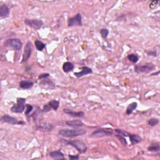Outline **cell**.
I'll return each instance as SVG.
<instances>
[{
    "mask_svg": "<svg viewBox=\"0 0 160 160\" xmlns=\"http://www.w3.org/2000/svg\"><path fill=\"white\" fill-rule=\"evenodd\" d=\"M59 135L66 138H74L83 136L86 133V131L83 129H63L58 132Z\"/></svg>",
    "mask_w": 160,
    "mask_h": 160,
    "instance_id": "cell-1",
    "label": "cell"
},
{
    "mask_svg": "<svg viewBox=\"0 0 160 160\" xmlns=\"http://www.w3.org/2000/svg\"><path fill=\"white\" fill-rule=\"evenodd\" d=\"M63 143L68 144V145H70L72 146H73L77 149V150H78L79 153H85L87 150V146L86 145V144L80 139L71 140V141H65V140H63Z\"/></svg>",
    "mask_w": 160,
    "mask_h": 160,
    "instance_id": "cell-2",
    "label": "cell"
},
{
    "mask_svg": "<svg viewBox=\"0 0 160 160\" xmlns=\"http://www.w3.org/2000/svg\"><path fill=\"white\" fill-rule=\"evenodd\" d=\"M156 69L154 64L152 63H146L144 65H136L134 67V71L138 74L139 73H148L150 71Z\"/></svg>",
    "mask_w": 160,
    "mask_h": 160,
    "instance_id": "cell-3",
    "label": "cell"
},
{
    "mask_svg": "<svg viewBox=\"0 0 160 160\" xmlns=\"http://www.w3.org/2000/svg\"><path fill=\"white\" fill-rule=\"evenodd\" d=\"M113 134V130L111 128H99L93 131L90 137L91 138H102L105 137H109Z\"/></svg>",
    "mask_w": 160,
    "mask_h": 160,
    "instance_id": "cell-4",
    "label": "cell"
},
{
    "mask_svg": "<svg viewBox=\"0 0 160 160\" xmlns=\"http://www.w3.org/2000/svg\"><path fill=\"white\" fill-rule=\"evenodd\" d=\"M26 99L23 98H18L17 99V104L11 107V110L15 113H21L25 109Z\"/></svg>",
    "mask_w": 160,
    "mask_h": 160,
    "instance_id": "cell-5",
    "label": "cell"
},
{
    "mask_svg": "<svg viewBox=\"0 0 160 160\" xmlns=\"http://www.w3.org/2000/svg\"><path fill=\"white\" fill-rule=\"evenodd\" d=\"M5 45L6 46L12 47L13 49L17 51L21 50L23 47V43L21 39L18 38H11L6 41Z\"/></svg>",
    "mask_w": 160,
    "mask_h": 160,
    "instance_id": "cell-6",
    "label": "cell"
},
{
    "mask_svg": "<svg viewBox=\"0 0 160 160\" xmlns=\"http://www.w3.org/2000/svg\"><path fill=\"white\" fill-rule=\"evenodd\" d=\"M1 121L2 123H6L10 124V125H25V123L23 121H19L17 118H15L13 117L8 114H5L1 118Z\"/></svg>",
    "mask_w": 160,
    "mask_h": 160,
    "instance_id": "cell-7",
    "label": "cell"
},
{
    "mask_svg": "<svg viewBox=\"0 0 160 160\" xmlns=\"http://www.w3.org/2000/svg\"><path fill=\"white\" fill-rule=\"evenodd\" d=\"M25 23L26 25L36 30L41 29L43 26V22L42 20L39 19H28L25 20Z\"/></svg>",
    "mask_w": 160,
    "mask_h": 160,
    "instance_id": "cell-8",
    "label": "cell"
},
{
    "mask_svg": "<svg viewBox=\"0 0 160 160\" xmlns=\"http://www.w3.org/2000/svg\"><path fill=\"white\" fill-rule=\"evenodd\" d=\"M68 25L69 27L72 26H81L83 25L82 23V17L80 13L76 14L74 17L70 18L68 21Z\"/></svg>",
    "mask_w": 160,
    "mask_h": 160,
    "instance_id": "cell-9",
    "label": "cell"
},
{
    "mask_svg": "<svg viewBox=\"0 0 160 160\" xmlns=\"http://www.w3.org/2000/svg\"><path fill=\"white\" fill-rule=\"evenodd\" d=\"M32 51H33V45L30 41H28L25 46V50H24V53L23 54V59L22 63H25L30 58Z\"/></svg>",
    "mask_w": 160,
    "mask_h": 160,
    "instance_id": "cell-10",
    "label": "cell"
},
{
    "mask_svg": "<svg viewBox=\"0 0 160 160\" xmlns=\"http://www.w3.org/2000/svg\"><path fill=\"white\" fill-rule=\"evenodd\" d=\"M53 128H54L53 125L49 123H41L36 126V129L37 130L45 131V132L51 131L53 130Z\"/></svg>",
    "mask_w": 160,
    "mask_h": 160,
    "instance_id": "cell-11",
    "label": "cell"
},
{
    "mask_svg": "<svg viewBox=\"0 0 160 160\" xmlns=\"http://www.w3.org/2000/svg\"><path fill=\"white\" fill-rule=\"evenodd\" d=\"M93 73V71L89 67L87 66H83L81 68V71L79 72H77V73H74V74L75 77H77V78H80L82 77L83 76L89 74Z\"/></svg>",
    "mask_w": 160,
    "mask_h": 160,
    "instance_id": "cell-12",
    "label": "cell"
},
{
    "mask_svg": "<svg viewBox=\"0 0 160 160\" xmlns=\"http://www.w3.org/2000/svg\"><path fill=\"white\" fill-rule=\"evenodd\" d=\"M63 112L71 116V117H73L82 118V117H84V115H85V113H84V112H83L81 111L75 112V111H72L71 110L66 109V108L63 110Z\"/></svg>",
    "mask_w": 160,
    "mask_h": 160,
    "instance_id": "cell-13",
    "label": "cell"
},
{
    "mask_svg": "<svg viewBox=\"0 0 160 160\" xmlns=\"http://www.w3.org/2000/svg\"><path fill=\"white\" fill-rule=\"evenodd\" d=\"M66 125L73 128H78L84 126V123L82 121L79 119H74V120H69L66 122Z\"/></svg>",
    "mask_w": 160,
    "mask_h": 160,
    "instance_id": "cell-14",
    "label": "cell"
},
{
    "mask_svg": "<svg viewBox=\"0 0 160 160\" xmlns=\"http://www.w3.org/2000/svg\"><path fill=\"white\" fill-rule=\"evenodd\" d=\"M50 157L54 159H64L65 156L60 150L51 151L50 153Z\"/></svg>",
    "mask_w": 160,
    "mask_h": 160,
    "instance_id": "cell-15",
    "label": "cell"
},
{
    "mask_svg": "<svg viewBox=\"0 0 160 160\" xmlns=\"http://www.w3.org/2000/svg\"><path fill=\"white\" fill-rule=\"evenodd\" d=\"M34 83L30 80H23L19 83V87L22 89L28 90L33 86Z\"/></svg>",
    "mask_w": 160,
    "mask_h": 160,
    "instance_id": "cell-16",
    "label": "cell"
},
{
    "mask_svg": "<svg viewBox=\"0 0 160 160\" xmlns=\"http://www.w3.org/2000/svg\"><path fill=\"white\" fill-rule=\"evenodd\" d=\"M128 137H130L132 145H134L136 144H138L141 141V138L138 134L130 133Z\"/></svg>",
    "mask_w": 160,
    "mask_h": 160,
    "instance_id": "cell-17",
    "label": "cell"
},
{
    "mask_svg": "<svg viewBox=\"0 0 160 160\" xmlns=\"http://www.w3.org/2000/svg\"><path fill=\"white\" fill-rule=\"evenodd\" d=\"M10 8L7 5H3L0 6V16L1 17H6L10 14Z\"/></svg>",
    "mask_w": 160,
    "mask_h": 160,
    "instance_id": "cell-18",
    "label": "cell"
},
{
    "mask_svg": "<svg viewBox=\"0 0 160 160\" xmlns=\"http://www.w3.org/2000/svg\"><path fill=\"white\" fill-rule=\"evenodd\" d=\"M74 68V66L72 63L67 61L63 64V70L65 73H68V72L72 71Z\"/></svg>",
    "mask_w": 160,
    "mask_h": 160,
    "instance_id": "cell-19",
    "label": "cell"
},
{
    "mask_svg": "<svg viewBox=\"0 0 160 160\" xmlns=\"http://www.w3.org/2000/svg\"><path fill=\"white\" fill-rule=\"evenodd\" d=\"M137 106H138V104L136 102H133V103H131V104H130L127 107L126 111V114H128V115L131 114L134 111V110L137 109Z\"/></svg>",
    "mask_w": 160,
    "mask_h": 160,
    "instance_id": "cell-20",
    "label": "cell"
},
{
    "mask_svg": "<svg viewBox=\"0 0 160 160\" xmlns=\"http://www.w3.org/2000/svg\"><path fill=\"white\" fill-rule=\"evenodd\" d=\"M48 104V105L50 106L51 108L54 110V111L57 110L59 106V102L55 99L51 100V101H50Z\"/></svg>",
    "mask_w": 160,
    "mask_h": 160,
    "instance_id": "cell-21",
    "label": "cell"
},
{
    "mask_svg": "<svg viewBox=\"0 0 160 160\" xmlns=\"http://www.w3.org/2000/svg\"><path fill=\"white\" fill-rule=\"evenodd\" d=\"M160 150V146L159 143H154L152 144L148 147V150L151 152H158Z\"/></svg>",
    "mask_w": 160,
    "mask_h": 160,
    "instance_id": "cell-22",
    "label": "cell"
},
{
    "mask_svg": "<svg viewBox=\"0 0 160 160\" xmlns=\"http://www.w3.org/2000/svg\"><path fill=\"white\" fill-rule=\"evenodd\" d=\"M34 45L36 48H37V49L38 51H43V50H44L45 48L46 47V45L45 44H44L42 41H39V40H36L34 41Z\"/></svg>",
    "mask_w": 160,
    "mask_h": 160,
    "instance_id": "cell-23",
    "label": "cell"
},
{
    "mask_svg": "<svg viewBox=\"0 0 160 160\" xmlns=\"http://www.w3.org/2000/svg\"><path fill=\"white\" fill-rule=\"evenodd\" d=\"M128 59L132 63H137L139 60V57L136 54H130L128 56Z\"/></svg>",
    "mask_w": 160,
    "mask_h": 160,
    "instance_id": "cell-24",
    "label": "cell"
},
{
    "mask_svg": "<svg viewBox=\"0 0 160 160\" xmlns=\"http://www.w3.org/2000/svg\"><path fill=\"white\" fill-rule=\"evenodd\" d=\"M115 132H117V133L120 135V136H122V137H128L130 133H128V132L126 131L125 130H120V129H115L114 130Z\"/></svg>",
    "mask_w": 160,
    "mask_h": 160,
    "instance_id": "cell-25",
    "label": "cell"
},
{
    "mask_svg": "<svg viewBox=\"0 0 160 160\" xmlns=\"http://www.w3.org/2000/svg\"><path fill=\"white\" fill-rule=\"evenodd\" d=\"M159 123V119L157 118H151L148 121V125L151 126H154L157 125Z\"/></svg>",
    "mask_w": 160,
    "mask_h": 160,
    "instance_id": "cell-26",
    "label": "cell"
},
{
    "mask_svg": "<svg viewBox=\"0 0 160 160\" xmlns=\"http://www.w3.org/2000/svg\"><path fill=\"white\" fill-rule=\"evenodd\" d=\"M100 34H101L103 38L105 39L108 37V35L109 34V31L107 29L103 28L101 30H100Z\"/></svg>",
    "mask_w": 160,
    "mask_h": 160,
    "instance_id": "cell-27",
    "label": "cell"
},
{
    "mask_svg": "<svg viewBox=\"0 0 160 160\" xmlns=\"http://www.w3.org/2000/svg\"><path fill=\"white\" fill-rule=\"evenodd\" d=\"M117 137L118 138V139L119 140L120 142H121L124 146H127L128 143H127L126 139H125V137H122V136H120V135H119V134L117 135Z\"/></svg>",
    "mask_w": 160,
    "mask_h": 160,
    "instance_id": "cell-28",
    "label": "cell"
},
{
    "mask_svg": "<svg viewBox=\"0 0 160 160\" xmlns=\"http://www.w3.org/2000/svg\"><path fill=\"white\" fill-rule=\"evenodd\" d=\"M33 110V106H31L30 105H26V110L25 114L28 116L31 113Z\"/></svg>",
    "mask_w": 160,
    "mask_h": 160,
    "instance_id": "cell-29",
    "label": "cell"
},
{
    "mask_svg": "<svg viewBox=\"0 0 160 160\" xmlns=\"http://www.w3.org/2000/svg\"><path fill=\"white\" fill-rule=\"evenodd\" d=\"M51 108L48 105V104H46V105H45L43 106V109H42V111L43 112V113H47V112H49L51 110Z\"/></svg>",
    "mask_w": 160,
    "mask_h": 160,
    "instance_id": "cell-30",
    "label": "cell"
},
{
    "mask_svg": "<svg viewBox=\"0 0 160 160\" xmlns=\"http://www.w3.org/2000/svg\"><path fill=\"white\" fill-rule=\"evenodd\" d=\"M49 77H50L49 73H43V74H40L38 78L39 79H45V78H48Z\"/></svg>",
    "mask_w": 160,
    "mask_h": 160,
    "instance_id": "cell-31",
    "label": "cell"
},
{
    "mask_svg": "<svg viewBox=\"0 0 160 160\" xmlns=\"http://www.w3.org/2000/svg\"><path fill=\"white\" fill-rule=\"evenodd\" d=\"M69 158H70V159H72V160H74V159H78L79 158V155H71V154H69Z\"/></svg>",
    "mask_w": 160,
    "mask_h": 160,
    "instance_id": "cell-32",
    "label": "cell"
},
{
    "mask_svg": "<svg viewBox=\"0 0 160 160\" xmlns=\"http://www.w3.org/2000/svg\"><path fill=\"white\" fill-rule=\"evenodd\" d=\"M159 71H158L157 73H153V74H152L151 76H153V75H154V74H159Z\"/></svg>",
    "mask_w": 160,
    "mask_h": 160,
    "instance_id": "cell-33",
    "label": "cell"
}]
</instances>
